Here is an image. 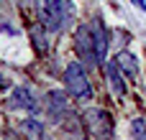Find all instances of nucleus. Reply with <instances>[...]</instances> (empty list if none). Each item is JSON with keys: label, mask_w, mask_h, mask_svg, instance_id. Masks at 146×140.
<instances>
[{"label": "nucleus", "mask_w": 146, "mask_h": 140, "mask_svg": "<svg viewBox=\"0 0 146 140\" xmlns=\"http://www.w3.org/2000/svg\"><path fill=\"white\" fill-rule=\"evenodd\" d=\"M46 26L44 23H38V26H33V31H31V41H33V46H36V51L38 54H46L49 51V43H46Z\"/></svg>", "instance_id": "obj_10"}, {"label": "nucleus", "mask_w": 146, "mask_h": 140, "mask_svg": "<svg viewBox=\"0 0 146 140\" xmlns=\"http://www.w3.org/2000/svg\"><path fill=\"white\" fill-rule=\"evenodd\" d=\"M74 43H77V54L82 59L85 66H98L95 61V43H92V28L90 26H77V33H74Z\"/></svg>", "instance_id": "obj_4"}, {"label": "nucleus", "mask_w": 146, "mask_h": 140, "mask_svg": "<svg viewBox=\"0 0 146 140\" xmlns=\"http://www.w3.org/2000/svg\"><path fill=\"white\" fill-rule=\"evenodd\" d=\"M115 64H118V69L126 74V77H131V79H139V59L131 54V51H118V56H115Z\"/></svg>", "instance_id": "obj_7"}, {"label": "nucleus", "mask_w": 146, "mask_h": 140, "mask_svg": "<svg viewBox=\"0 0 146 140\" xmlns=\"http://www.w3.org/2000/svg\"><path fill=\"white\" fill-rule=\"evenodd\" d=\"M133 5H139V10H146V0H131Z\"/></svg>", "instance_id": "obj_13"}, {"label": "nucleus", "mask_w": 146, "mask_h": 140, "mask_svg": "<svg viewBox=\"0 0 146 140\" xmlns=\"http://www.w3.org/2000/svg\"><path fill=\"white\" fill-rule=\"evenodd\" d=\"M82 120H85V133L87 135H92V138H98V140H110L113 138V117H110L108 110L92 107V110L85 112Z\"/></svg>", "instance_id": "obj_2"}, {"label": "nucleus", "mask_w": 146, "mask_h": 140, "mask_svg": "<svg viewBox=\"0 0 146 140\" xmlns=\"http://www.w3.org/2000/svg\"><path fill=\"white\" fill-rule=\"evenodd\" d=\"M105 82H108V87H110V92H113L115 97H123V94H126V82H123V71L118 69V64H115V61L105 64Z\"/></svg>", "instance_id": "obj_6"}, {"label": "nucleus", "mask_w": 146, "mask_h": 140, "mask_svg": "<svg viewBox=\"0 0 146 140\" xmlns=\"http://www.w3.org/2000/svg\"><path fill=\"white\" fill-rule=\"evenodd\" d=\"M21 130H23V133H28L31 138H41V135H44L41 122H38V120H33V117H31V120H23V122H21Z\"/></svg>", "instance_id": "obj_11"}, {"label": "nucleus", "mask_w": 146, "mask_h": 140, "mask_svg": "<svg viewBox=\"0 0 146 140\" xmlns=\"http://www.w3.org/2000/svg\"><path fill=\"white\" fill-rule=\"evenodd\" d=\"M46 107H49V115L54 117H64L67 115V94L64 92H49L46 94Z\"/></svg>", "instance_id": "obj_8"}, {"label": "nucleus", "mask_w": 146, "mask_h": 140, "mask_svg": "<svg viewBox=\"0 0 146 140\" xmlns=\"http://www.w3.org/2000/svg\"><path fill=\"white\" fill-rule=\"evenodd\" d=\"M131 135H133V140H146V122L141 117L131 122Z\"/></svg>", "instance_id": "obj_12"}, {"label": "nucleus", "mask_w": 146, "mask_h": 140, "mask_svg": "<svg viewBox=\"0 0 146 140\" xmlns=\"http://www.w3.org/2000/svg\"><path fill=\"white\" fill-rule=\"evenodd\" d=\"M15 3H18V5H28L31 0H15Z\"/></svg>", "instance_id": "obj_14"}, {"label": "nucleus", "mask_w": 146, "mask_h": 140, "mask_svg": "<svg viewBox=\"0 0 146 140\" xmlns=\"http://www.w3.org/2000/svg\"><path fill=\"white\" fill-rule=\"evenodd\" d=\"M90 28H92V43H95V61H98V66H105V56H108L110 38H108V31H105L103 18H95Z\"/></svg>", "instance_id": "obj_5"}, {"label": "nucleus", "mask_w": 146, "mask_h": 140, "mask_svg": "<svg viewBox=\"0 0 146 140\" xmlns=\"http://www.w3.org/2000/svg\"><path fill=\"white\" fill-rule=\"evenodd\" d=\"M67 3L64 0H38V23H44L49 31H59L64 26Z\"/></svg>", "instance_id": "obj_3"}, {"label": "nucleus", "mask_w": 146, "mask_h": 140, "mask_svg": "<svg viewBox=\"0 0 146 140\" xmlns=\"http://www.w3.org/2000/svg\"><path fill=\"white\" fill-rule=\"evenodd\" d=\"M10 105L18 107V110H36V99H33V94H31L26 87H15V89H13Z\"/></svg>", "instance_id": "obj_9"}, {"label": "nucleus", "mask_w": 146, "mask_h": 140, "mask_svg": "<svg viewBox=\"0 0 146 140\" xmlns=\"http://www.w3.org/2000/svg\"><path fill=\"white\" fill-rule=\"evenodd\" d=\"M64 84H67V94L74 99H90L92 97V87H90V79L85 74V66L77 61H72L64 69Z\"/></svg>", "instance_id": "obj_1"}]
</instances>
